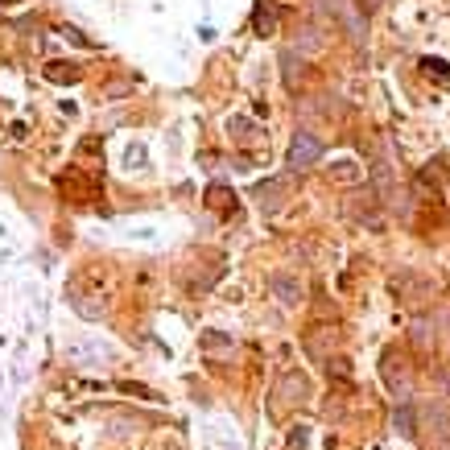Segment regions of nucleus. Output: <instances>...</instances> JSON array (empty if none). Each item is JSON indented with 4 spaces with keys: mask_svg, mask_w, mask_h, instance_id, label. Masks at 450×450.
Masks as SVG:
<instances>
[{
    "mask_svg": "<svg viewBox=\"0 0 450 450\" xmlns=\"http://www.w3.org/2000/svg\"><path fill=\"white\" fill-rule=\"evenodd\" d=\"M318 157H322V140L314 133H298L293 136V145H289V170H310Z\"/></svg>",
    "mask_w": 450,
    "mask_h": 450,
    "instance_id": "f257e3e1",
    "label": "nucleus"
},
{
    "mask_svg": "<svg viewBox=\"0 0 450 450\" xmlns=\"http://www.w3.org/2000/svg\"><path fill=\"white\" fill-rule=\"evenodd\" d=\"M273 293H277L285 306H298V298H302V293H298V285H293L289 277H277V281H273Z\"/></svg>",
    "mask_w": 450,
    "mask_h": 450,
    "instance_id": "f03ea898",
    "label": "nucleus"
},
{
    "mask_svg": "<svg viewBox=\"0 0 450 450\" xmlns=\"http://www.w3.org/2000/svg\"><path fill=\"white\" fill-rule=\"evenodd\" d=\"M45 75H50L54 83H75V79H79V66H66V62H54V66H50Z\"/></svg>",
    "mask_w": 450,
    "mask_h": 450,
    "instance_id": "7ed1b4c3",
    "label": "nucleus"
},
{
    "mask_svg": "<svg viewBox=\"0 0 450 450\" xmlns=\"http://www.w3.org/2000/svg\"><path fill=\"white\" fill-rule=\"evenodd\" d=\"M252 25H256V34H261V38H269L273 29H277V21H273V13H269V8H265V4L256 8V17H252Z\"/></svg>",
    "mask_w": 450,
    "mask_h": 450,
    "instance_id": "20e7f679",
    "label": "nucleus"
},
{
    "mask_svg": "<svg viewBox=\"0 0 450 450\" xmlns=\"http://www.w3.org/2000/svg\"><path fill=\"white\" fill-rule=\"evenodd\" d=\"M421 66H426V71H430V75H438V79H442V83H450V71H447V62H434V58H426V62H421Z\"/></svg>",
    "mask_w": 450,
    "mask_h": 450,
    "instance_id": "39448f33",
    "label": "nucleus"
},
{
    "mask_svg": "<svg viewBox=\"0 0 450 450\" xmlns=\"http://www.w3.org/2000/svg\"><path fill=\"white\" fill-rule=\"evenodd\" d=\"M397 426H401L405 434H413V413H409V409H401V413H397Z\"/></svg>",
    "mask_w": 450,
    "mask_h": 450,
    "instance_id": "423d86ee",
    "label": "nucleus"
}]
</instances>
